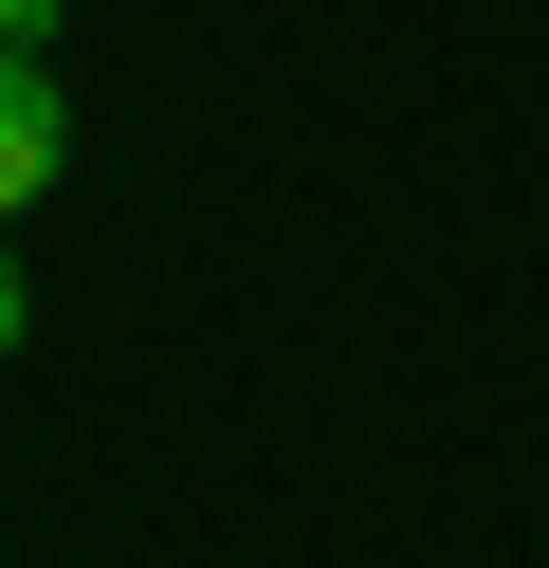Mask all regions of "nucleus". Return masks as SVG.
I'll return each instance as SVG.
<instances>
[{
	"label": "nucleus",
	"mask_w": 549,
	"mask_h": 568,
	"mask_svg": "<svg viewBox=\"0 0 549 568\" xmlns=\"http://www.w3.org/2000/svg\"><path fill=\"white\" fill-rule=\"evenodd\" d=\"M73 165V92H55V55H0V202H37Z\"/></svg>",
	"instance_id": "f257e3e1"
},
{
	"label": "nucleus",
	"mask_w": 549,
	"mask_h": 568,
	"mask_svg": "<svg viewBox=\"0 0 549 568\" xmlns=\"http://www.w3.org/2000/svg\"><path fill=\"white\" fill-rule=\"evenodd\" d=\"M0 55H55V0H0Z\"/></svg>",
	"instance_id": "f03ea898"
},
{
	"label": "nucleus",
	"mask_w": 549,
	"mask_h": 568,
	"mask_svg": "<svg viewBox=\"0 0 549 568\" xmlns=\"http://www.w3.org/2000/svg\"><path fill=\"white\" fill-rule=\"evenodd\" d=\"M19 312H37V294H19V257H0V348H19Z\"/></svg>",
	"instance_id": "7ed1b4c3"
}]
</instances>
